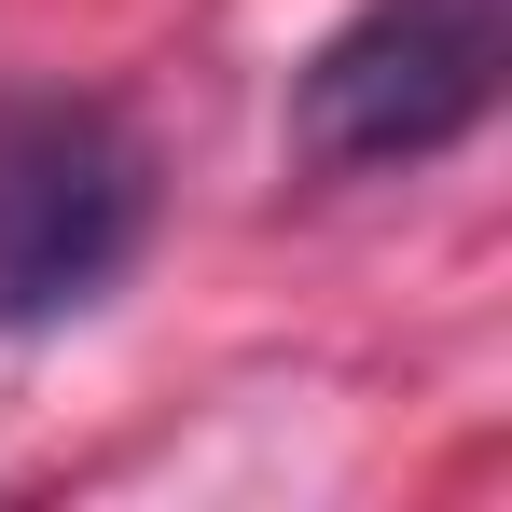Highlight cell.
I'll return each mask as SVG.
<instances>
[{"instance_id": "obj_2", "label": "cell", "mask_w": 512, "mask_h": 512, "mask_svg": "<svg viewBox=\"0 0 512 512\" xmlns=\"http://www.w3.org/2000/svg\"><path fill=\"white\" fill-rule=\"evenodd\" d=\"M153 139L84 84H0V333L111 305L153 250Z\"/></svg>"}, {"instance_id": "obj_1", "label": "cell", "mask_w": 512, "mask_h": 512, "mask_svg": "<svg viewBox=\"0 0 512 512\" xmlns=\"http://www.w3.org/2000/svg\"><path fill=\"white\" fill-rule=\"evenodd\" d=\"M512 70V0H360L291 70V167L305 180H416L485 139Z\"/></svg>"}]
</instances>
